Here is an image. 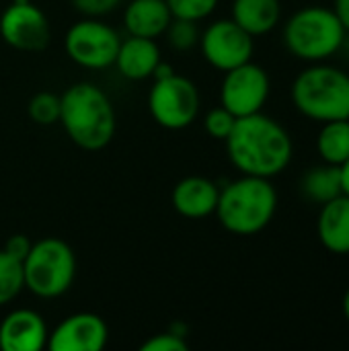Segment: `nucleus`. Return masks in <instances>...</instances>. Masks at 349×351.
Wrapping results in <instances>:
<instances>
[{"mask_svg": "<svg viewBox=\"0 0 349 351\" xmlns=\"http://www.w3.org/2000/svg\"><path fill=\"white\" fill-rule=\"evenodd\" d=\"M344 317L348 319V323H349V288H348V292H346V296H344Z\"/></svg>", "mask_w": 349, "mask_h": 351, "instance_id": "31", "label": "nucleus"}, {"mask_svg": "<svg viewBox=\"0 0 349 351\" xmlns=\"http://www.w3.org/2000/svg\"><path fill=\"white\" fill-rule=\"evenodd\" d=\"M200 47L212 68L228 72L245 62H251L255 39L232 19H220L208 25L200 35Z\"/></svg>", "mask_w": 349, "mask_h": 351, "instance_id": "10", "label": "nucleus"}, {"mask_svg": "<svg viewBox=\"0 0 349 351\" xmlns=\"http://www.w3.org/2000/svg\"><path fill=\"white\" fill-rule=\"evenodd\" d=\"M317 152L323 162L341 167L349 158V119L325 121L317 136Z\"/></svg>", "mask_w": 349, "mask_h": 351, "instance_id": "20", "label": "nucleus"}, {"mask_svg": "<svg viewBox=\"0 0 349 351\" xmlns=\"http://www.w3.org/2000/svg\"><path fill=\"white\" fill-rule=\"evenodd\" d=\"M220 0H167V6L173 19H187V21H204L208 19Z\"/></svg>", "mask_w": 349, "mask_h": 351, "instance_id": "24", "label": "nucleus"}, {"mask_svg": "<svg viewBox=\"0 0 349 351\" xmlns=\"http://www.w3.org/2000/svg\"><path fill=\"white\" fill-rule=\"evenodd\" d=\"M339 173H341V191L349 197V158L339 167Z\"/></svg>", "mask_w": 349, "mask_h": 351, "instance_id": "30", "label": "nucleus"}, {"mask_svg": "<svg viewBox=\"0 0 349 351\" xmlns=\"http://www.w3.org/2000/svg\"><path fill=\"white\" fill-rule=\"evenodd\" d=\"M202 107V97L193 80L181 74H169L154 80L148 93V111L152 119L165 130H185L189 128Z\"/></svg>", "mask_w": 349, "mask_h": 351, "instance_id": "7", "label": "nucleus"}, {"mask_svg": "<svg viewBox=\"0 0 349 351\" xmlns=\"http://www.w3.org/2000/svg\"><path fill=\"white\" fill-rule=\"evenodd\" d=\"M189 343L185 341L183 333H158L154 337H150L148 341L142 343L140 351H187Z\"/></svg>", "mask_w": 349, "mask_h": 351, "instance_id": "26", "label": "nucleus"}, {"mask_svg": "<svg viewBox=\"0 0 349 351\" xmlns=\"http://www.w3.org/2000/svg\"><path fill=\"white\" fill-rule=\"evenodd\" d=\"M72 4L80 14L99 19L113 12L121 4V0H72Z\"/></svg>", "mask_w": 349, "mask_h": 351, "instance_id": "27", "label": "nucleus"}, {"mask_svg": "<svg viewBox=\"0 0 349 351\" xmlns=\"http://www.w3.org/2000/svg\"><path fill=\"white\" fill-rule=\"evenodd\" d=\"M47 325L31 308H16L0 323V351H41L47 348Z\"/></svg>", "mask_w": 349, "mask_h": 351, "instance_id": "13", "label": "nucleus"}, {"mask_svg": "<svg viewBox=\"0 0 349 351\" xmlns=\"http://www.w3.org/2000/svg\"><path fill=\"white\" fill-rule=\"evenodd\" d=\"M292 103L313 121L349 119V74L323 62L309 66L294 78Z\"/></svg>", "mask_w": 349, "mask_h": 351, "instance_id": "4", "label": "nucleus"}, {"mask_svg": "<svg viewBox=\"0 0 349 351\" xmlns=\"http://www.w3.org/2000/svg\"><path fill=\"white\" fill-rule=\"evenodd\" d=\"M317 237L333 255H349V197L337 195L321 206L317 218Z\"/></svg>", "mask_w": 349, "mask_h": 351, "instance_id": "16", "label": "nucleus"}, {"mask_svg": "<svg viewBox=\"0 0 349 351\" xmlns=\"http://www.w3.org/2000/svg\"><path fill=\"white\" fill-rule=\"evenodd\" d=\"M31 245H33V241L27 234H12L4 245V251L8 255H12L14 259L23 261L27 257V253L31 251Z\"/></svg>", "mask_w": 349, "mask_h": 351, "instance_id": "28", "label": "nucleus"}, {"mask_svg": "<svg viewBox=\"0 0 349 351\" xmlns=\"http://www.w3.org/2000/svg\"><path fill=\"white\" fill-rule=\"evenodd\" d=\"M60 113H62V97L51 90H39L27 103V115L37 125L60 123Z\"/></svg>", "mask_w": 349, "mask_h": 351, "instance_id": "22", "label": "nucleus"}, {"mask_svg": "<svg viewBox=\"0 0 349 351\" xmlns=\"http://www.w3.org/2000/svg\"><path fill=\"white\" fill-rule=\"evenodd\" d=\"M300 191L306 199L323 206L341 195V173L337 165H317L309 169L300 179Z\"/></svg>", "mask_w": 349, "mask_h": 351, "instance_id": "19", "label": "nucleus"}, {"mask_svg": "<svg viewBox=\"0 0 349 351\" xmlns=\"http://www.w3.org/2000/svg\"><path fill=\"white\" fill-rule=\"evenodd\" d=\"M226 152L232 167L241 175L272 179L288 169L292 162V138L274 117L259 113L237 117L228 134Z\"/></svg>", "mask_w": 349, "mask_h": 351, "instance_id": "1", "label": "nucleus"}, {"mask_svg": "<svg viewBox=\"0 0 349 351\" xmlns=\"http://www.w3.org/2000/svg\"><path fill=\"white\" fill-rule=\"evenodd\" d=\"M272 90L269 74L253 62H245L228 72L220 86V105L234 117L259 113Z\"/></svg>", "mask_w": 349, "mask_h": 351, "instance_id": "9", "label": "nucleus"}, {"mask_svg": "<svg viewBox=\"0 0 349 351\" xmlns=\"http://www.w3.org/2000/svg\"><path fill=\"white\" fill-rule=\"evenodd\" d=\"M348 31L333 8L306 6L294 12L284 27V43L298 60L317 64L333 58L346 43Z\"/></svg>", "mask_w": 349, "mask_h": 351, "instance_id": "5", "label": "nucleus"}, {"mask_svg": "<svg viewBox=\"0 0 349 351\" xmlns=\"http://www.w3.org/2000/svg\"><path fill=\"white\" fill-rule=\"evenodd\" d=\"M278 210V191L272 179L243 175L220 189L216 216L224 230L237 237H253L265 230Z\"/></svg>", "mask_w": 349, "mask_h": 351, "instance_id": "3", "label": "nucleus"}, {"mask_svg": "<svg viewBox=\"0 0 349 351\" xmlns=\"http://www.w3.org/2000/svg\"><path fill=\"white\" fill-rule=\"evenodd\" d=\"M60 123L82 150H103L115 136L117 115L111 99L93 82H76L62 95Z\"/></svg>", "mask_w": 349, "mask_h": 351, "instance_id": "2", "label": "nucleus"}, {"mask_svg": "<svg viewBox=\"0 0 349 351\" xmlns=\"http://www.w3.org/2000/svg\"><path fill=\"white\" fill-rule=\"evenodd\" d=\"M220 197V187L200 175H191L181 179L173 187V208L179 216L189 220H202L216 212Z\"/></svg>", "mask_w": 349, "mask_h": 351, "instance_id": "14", "label": "nucleus"}, {"mask_svg": "<svg viewBox=\"0 0 349 351\" xmlns=\"http://www.w3.org/2000/svg\"><path fill=\"white\" fill-rule=\"evenodd\" d=\"M333 12L337 14L344 29L349 33V0H335L333 2Z\"/></svg>", "mask_w": 349, "mask_h": 351, "instance_id": "29", "label": "nucleus"}, {"mask_svg": "<svg viewBox=\"0 0 349 351\" xmlns=\"http://www.w3.org/2000/svg\"><path fill=\"white\" fill-rule=\"evenodd\" d=\"M280 16V0H232V21L253 37L274 31Z\"/></svg>", "mask_w": 349, "mask_h": 351, "instance_id": "18", "label": "nucleus"}, {"mask_svg": "<svg viewBox=\"0 0 349 351\" xmlns=\"http://www.w3.org/2000/svg\"><path fill=\"white\" fill-rule=\"evenodd\" d=\"M25 290L23 261L0 249V306L12 302Z\"/></svg>", "mask_w": 349, "mask_h": 351, "instance_id": "21", "label": "nucleus"}, {"mask_svg": "<svg viewBox=\"0 0 349 351\" xmlns=\"http://www.w3.org/2000/svg\"><path fill=\"white\" fill-rule=\"evenodd\" d=\"M234 121H237V117L220 105V107L208 111V115L204 117V130L210 138L224 142L228 138V134L232 132Z\"/></svg>", "mask_w": 349, "mask_h": 351, "instance_id": "25", "label": "nucleus"}, {"mask_svg": "<svg viewBox=\"0 0 349 351\" xmlns=\"http://www.w3.org/2000/svg\"><path fill=\"white\" fill-rule=\"evenodd\" d=\"M109 341V327L101 315L74 313L47 337L51 351H101Z\"/></svg>", "mask_w": 349, "mask_h": 351, "instance_id": "12", "label": "nucleus"}, {"mask_svg": "<svg viewBox=\"0 0 349 351\" xmlns=\"http://www.w3.org/2000/svg\"><path fill=\"white\" fill-rule=\"evenodd\" d=\"M173 14L167 0H132L123 10V27L130 35L156 39L165 35Z\"/></svg>", "mask_w": 349, "mask_h": 351, "instance_id": "17", "label": "nucleus"}, {"mask_svg": "<svg viewBox=\"0 0 349 351\" xmlns=\"http://www.w3.org/2000/svg\"><path fill=\"white\" fill-rule=\"evenodd\" d=\"M160 64V49L154 39L130 35L121 39L115 66L119 74L128 80H146L154 74Z\"/></svg>", "mask_w": 349, "mask_h": 351, "instance_id": "15", "label": "nucleus"}, {"mask_svg": "<svg viewBox=\"0 0 349 351\" xmlns=\"http://www.w3.org/2000/svg\"><path fill=\"white\" fill-rule=\"evenodd\" d=\"M121 37L107 23L84 16L76 21L64 37V49L68 58L86 70H103L115 64Z\"/></svg>", "mask_w": 349, "mask_h": 351, "instance_id": "8", "label": "nucleus"}, {"mask_svg": "<svg viewBox=\"0 0 349 351\" xmlns=\"http://www.w3.org/2000/svg\"><path fill=\"white\" fill-rule=\"evenodd\" d=\"M0 35L19 51H41L51 39L45 12L31 0H12L0 14Z\"/></svg>", "mask_w": 349, "mask_h": 351, "instance_id": "11", "label": "nucleus"}, {"mask_svg": "<svg viewBox=\"0 0 349 351\" xmlns=\"http://www.w3.org/2000/svg\"><path fill=\"white\" fill-rule=\"evenodd\" d=\"M23 276L25 288L37 298H60L76 278V255L66 241L45 237L31 245L23 259Z\"/></svg>", "mask_w": 349, "mask_h": 351, "instance_id": "6", "label": "nucleus"}, {"mask_svg": "<svg viewBox=\"0 0 349 351\" xmlns=\"http://www.w3.org/2000/svg\"><path fill=\"white\" fill-rule=\"evenodd\" d=\"M165 33H167L171 47L177 51H189L191 47L200 43V35H202L197 29V23L187 21V19H173Z\"/></svg>", "mask_w": 349, "mask_h": 351, "instance_id": "23", "label": "nucleus"}]
</instances>
